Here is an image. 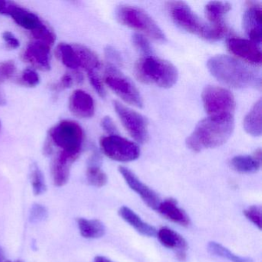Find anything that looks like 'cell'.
<instances>
[{
	"label": "cell",
	"instance_id": "6da1fadb",
	"mask_svg": "<svg viewBox=\"0 0 262 262\" xmlns=\"http://www.w3.org/2000/svg\"><path fill=\"white\" fill-rule=\"evenodd\" d=\"M234 128L233 115L208 116L201 121L186 140L187 146L195 152L225 144Z\"/></svg>",
	"mask_w": 262,
	"mask_h": 262
},
{
	"label": "cell",
	"instance_id": "7a4b0ae2",
	"mask_svg": "<svg viewBox=\"0 0 262 262\" xmlns=\"http://www.w3.org/2000/svg\"><path fill=\"white\" fill-rule=\"evenodd\" d=\"M207 67L215 79L228 86L235 89L260 87V75L231 56H213L208 59Z\"/></svg>",
	"mask_w": 262,
	"mask_h": 262
},
{
	"label": "cell",
	"instance_id": "3957f363",
	"mask_svg": "<svg viewBox=\"0 0 262 262\" xmlns=\"http://www.w3.org/2000/svg\"><path fill=\"white\" fill-rule=\"evenodd\" d=\"M137 79L143 83L169 89L177 82L179 73L173 64L153 56L141 58L135 67Z\"/></svg>",
	"mask_w": 262,
	"mask_h": 262
},
{
	"label": "cell",
	"instance_id": "277c9868",
	"mask_svg": "<svg viewBox=\"0 0 262 262\" xmlns=\"http://www.w3.org/2000/svg\"><path fill=\"white\" fill-rule=\"evenodd\" d=\"M49 142L61 148V152L77 159L82 151L84 132L74 121L63 120L56 124L49 132Z\"/></svg>",
	"mask_w": 262,
	"mask_h": 262
},
{
	"label": "cell",
	"instance_id": "5b68a950",
	"mask_svg": "<svg viewBox=\"0 0 262 262\" xmlns=\"http://www.w3.org/2000/svg\"><path fill=\"white\" fill-rule=\"evenodd\" d=\"M116 19L125 27L142 32L157 42H165L166 36L156 21L144 10L132 6H120L116 12Z\"/></svg>",
	"mask_w": 262,
	"mask_h": 262
},
{
	"label": "cell",
	"instance_id": "8992f818",
	"mask_svg": "<svg viewBox=\"0 0 262 262\" xmlns=\"http://www.w3.org/2000/svg\"><path fill=\"white\" fill-rule=\"evenodd\" d=\"M171 19L174 24L191 34L197 35L207 39L209 32V24L204 23L195 13L192 11L189 6L185 3L170 2L167 6Z\"/></svg>",
	"mask_w": 262,
	"mask_h": 262
},
{
	"label": "cell",
	"instance_id": "52a82bcc",
	"mask_svg": "<svg viewBox=\"0 0 262 262\" xmlns=\"http://www.w3.org/2000/svg\"><path fill=\"white\" fill-rule=\"evenodd\" d=\"M105 82L124 102L138 108L143 106V100L136 85L125 77L114 65H110L105 70Z\"/></svg>",
	"mask_w": 262,
	"mask_h": 262
},
{
	"label": "cell",
	"instance_id": "ba28073f",
	"mask_svg": "<svg viewBox=\"0 0 262 262\" xmlns=\"http://www.w3.org/2000/svg\"><path fill=\"white\" fill-rule=\"evenodd\" d=\"M204 108L208 116L233 115L236 102L229 90L222 87L208 85L202 94Z\"/></svg>",
	"mask_w": 262,
	"mask_h": 262
},
{
	"label": "cell",
	"instance_id": "9c48e42d",
	"mask_svg": "<svg viewBox=\"0 0 262 262\" xmlns=\"http://www.w3.org/2000/svg\"><path fill=\"white\" fill-rule=\"evenodd\" d=\"M99 143L102 152L117 162H133L140 156V148L138 145L118 135L102 137Z\"/></svg>",
	"mask_w": 262,
	"mask_h": 262
},
{
	"label": "cell",
	"instance_id": "30bf717a",
	"mask_svg": "<svg viewBox=\"0 0 262 262\" xmlns=\"http://www.w3.org/2000/svg\"><path fill=\"white\" fill-rule=\"evenodd\" d=\"M115 110L128 134L139 143L143 144L148 139V122L137 112L122 105L120 102H113Z\"/></svg>",
	"mask_w": 262,
	"mask_h": 262
},
{
	"label": "cell",
	"instance_id": "8fae6325",
	"mask_svg": "<svg viewBox=\"0 0 262 262\" xmlns=\"http://www.w3.org/2000/svg\"><path fill=\"white\" fill-rule=\"evenodd\" d=\"M0 14L10 16L18 26L31 33L46 25L36 13L10 1L0 0Z\"/></svg>",
	"mask_w": 262,
	"mask_h": 262
},
{
	"label": "cell",
	"instance_id": "7c38bea8",
	"mask_svg": "<svg viewBox=\"0 0 262 262\" xmlns=\"http://www.w3.org/2000/svg\"><path fill=\"white\" fill-rule=\"evenodd\" d=\"M226 46L228 51L239 59L254 67L261 65V51L254 42L241 38H230L227 40Z\"/></svg>",
	"mask_w": 262,
	"mask_h": 262
},
{
	"label": "cell",
	"instance_id": "4fadbf2b",
	"mask_svg": "<svg viewBox=\"0 0 262 262\" xmlns=\"http://www.w3.org/2000/svg\"><path fill=\"white\" fill-rule=\"evenodd\" d=\"M119 171L130 188L137 193L149 208L157 211L158 207L161 202L160 198L159 197L157 193L153 191L148 185L143 183L131 170L128 169L126 167H119Z\"/></svg>",
	"mask_w": 262,
	"mask_h": 262
},
{
	"label": "cell",
	"instance_id": "5bb4252c",
	"mask_svg": "<svg viewBox=\"0 0 262 262\" xmlns=\"http://www.w3.org/2000/svg\"><path fill=\"white\" fill-rule=\"evenodd\" d=\"M243 16V28L251 42L259 45L262 39V10L258 3L248 2Z\"/></svg>",
	"mask_w": 262,
	"mask_h": 262
},
{
	"label": "cell",
	"instance_id": "9a60e30c",
	"mask_svg": "<svg viewBox=\"0 0 262 262\" xmlns=\"http://www.w3.org/2000/svg\"><path fill=\"white\" fill-rule=\"evenodd\" d=\"M50 48L51 46L45 42L33 41L24 51V60L42 71H49L51 69Z\"/></svg>",
	"mask_w": 262,
	"mask_h": 262
},
{
	"label": "cell",
	"instance_id": "2e32d148",
	"mask_svg": "<svg viewBox=\"0 0 262 262\" xmlns=\"http://www.w3.org/2000/svg\"><path fill=\"white\" fill-rule=\"evenodd\" d=\"M156 235L164 247L174 251L179 260H185L188 243L181 234L168 227H162L157 231Z\"/></svg>",
	"mask_w": 262,
	"mask_h": 262
},
{
	"label": "cell",
	"instance_id": "e0dca14e",
	"mask_svg": "<svg viewBox=\"0 0 262 262\" xmlns=\"http://www.w3.org/2000/svg\"><path fill=\"white\" fill-rule=\"evenodd\" d=\"M69 107L73 115L82 119H89L95 114L94 100L83 90L73 92L69 101Z\"/></svg>",
	"mask_w": 262,
	"mask_h": 262
},
{
	"label": "cell",
	"instance_id": "ac0fdd59",
	"mask_svg": "<svg viewBox=\"0 0 262 262\" xmlns=\"http://www.w3.org/2000/svg\"><path fill=\"white\" fill-rule=\"evenodd\" d=\"M73 158L61 152L56 156L52 163L51 171L53 183L56 186L62 187L70 180V170L73 162Z\"/></svg>",
	"mask_w": 262,
	"mask_h": 262
},
{
	"label": "cell",
	"instance_id": "d6986e66",
	"mask_svg": "<svg viewBox=\"0 0 262 262\" xmlns=\"http://www.w3.org/2000/svg\"><path fill=\"white\" fill-rule=\"evenodd\" d=\"M157 211L165 219L182 226L188 227L191 222L188 214L178 205L174 199H168L161 202Z\"/></svg>",
	"mask_w": 262,
	"mask_h": 262
},
{
	"label": "cell",
	"instance_id": "ffe728a7",
	"mask_svg": "<svg viewBox=\"0 0 262 262\" xmlns=\"http://www.w3.org/2000/svg\"><path fill=\"white\" fill-rule=\"evenodd\" d=\"M119 214L125 222L142 235L154 237L157 234V230L155 227L144 222L135 211L128 207H121L119 210Z\"/></svg>",
	"mask_w": 262,
	"mask_h": 262
},
{
	"label": "cell",
	"instance_id": "44dd1931",
	"mask_svg": "<svg viewBox=\"0 0 262 262\" xmlns=\"http://www.w3.org/2000/svg\"><path fill=\"white\" fill-rule=\"evenodd\" d=\"M231 168L234 171L243 174L254 173L258 171L261 165V151L256 150L253 156H237L231 160Z\"/></svg>",
	"mask_w": 262,
	"mask_h": 262
},
{
	"label": "cell",
	"instance_id": "7402d4cb",
	"mask_svg": "<svg viewBox=\"0 0 262 262\" xmlns=\"http://www.w3.org/2000/svg\"><path fill=\"white\" fill-rule=\"evenodd\" d=\"M261 99H259L244 119L245 132L254 137L261 135Z\"/></svg>",
	"mask_w": 262,
	"mask_h": 262
},
{
	"label": "cell",
	"instance_id": "603a6c76",
	"mask_svg": "<svg viewBox=\"0 0 262 262\" xmlns=\"http://www.w3.org/2000/svg\"><path fill=\"white\" fill-rule=\"evenodd\" d=\"M77 225L82 237L87 239H96L102 237L105 233V227L98 219H87L79 217Z\"/></svg>",
	"mask_w": 262,
	"mask_h": 262
},
{
	"label": "cell",
	"instance_id": "cb8c5ba5",
	"mask_svg": "<svg viewBox=\"0 0 262 262\" xmlns=\"http://www.w3.org/2000/svg\"><path fill=\"white\" fill-rule=\"evenodd\" d=\"M231 10V5L226 2H210L205 7V16L210 25H224L225 15Z\"/></svg>",
	"mask_w": 262,
	"mask_h": 262
},
{
	"label": "cell",
	"instance_id": "d4e9b609",
	"mask_svg": "<svg viewBox=\"0 0 262 262\" xmlns=\"http://www.w3.org/2000/svg\"><path fill=\"white\" fill-rule=\"evenodd\" d=\"M56 54L62 63L67 68L73 70L80 68V61L75 47L62 42L58 45Z\"/></svg>",
	"mask_w": 262,
	"mask_h": 262
},
{
	"label": "cell",
	"instance_id": "484cf974",
	"mask_svg": "<svg viewBox=\"0 0 262 262\" xmlns=\"http://www.w3.org/2000/svg\"><path fill=\"white\" fill-rule=\"evenodd\" d=\"M78 56H79L80 65L82 68L89 72H98L101 68V62L97 55L87 47L83 46H75Z\"/></svg>",
	"mask_w": 262,
	"mask_h": 262
},
{
	"label": "cell",
	"instance_id": "4316f807",
	"mask_svg": "<svg viewBox=\"0 0 262 262\" xmlns=\"http://www.w3.org/2000/svg\"><path fill=\"white\" fill-rule=\"evenodd\" d=\"M208 251L213 255L227 259L231 262H252L249 257H240L217 242H211L208 245Z\"/></svg>",
	"mask_w": 262,
	"mask_h": 262
},
{
	"label": "cell",
	"instance_id": "83f0119b",
	"mask_svg": "<svg viewBox=\"0 0 262 262\" xmlns=\"http://www.w3.org/2000/svg\"><path fill=\"white\" fill-rule=\"evenodd\" d=\"M30 182L35 195H41L47 191L45 177L36 163L32 164L30 167Z\"/></svg>",
	"mask_w": 262,
	"mask_h": 262
},
{
	"label": "cell",
	"instance_id": "f1b7e54d",
	"mask_svg": "<svg viewBox=\"0 0 262 262\" xmlns=\"http://www.w3.org/2000/svg\"><path fill=\"white\" fill-rule=\"evenodd\" d=\"M86 179L89 183L96 188L106 185L108 178L99 165H89L86 170Z\"/></svg>",
	"mask_w": 262,
	"mask_h": 262
},
{
	"label": "cell",
	"instance_id": "f546056e",
	"mask_svg": "<svg viewBox=\"0 0 262 262\" xmlns=\"http://www.w3.org/2000/svg\"><path fill=\"white\" fill-rule=\"evenodd\" d=\"M31 34L34 38V40L40 41L50 46L53 45L56 41V35L47 25L33 32Z\"/></svg>",
	"mask_w": 262,
	"mask_h": 262
},
{
	"label": "cell",
	"instance_id": "4dcf8cb0",
	"mask_svg": "<svg viewBox=\"0 0 262 262\" xmlns=\"http://www.w3.org/2000/svg\"><path fill=\"white\" fill-rule=\"evenodd\" d=\"M135 48L145 56H151L152 49L148 39L142 34H134L132 38Z\"/></svg>",
	"mask_w": 262,
	"mask_h": 262
},
{
	"label": "cell",
	"instance_id": "1f68e13d",
	"mask_svg": "<svg viewBox=\"0 0 262 262\" xmlns=\"http://www.w3.org/2000/svg\"><path fill=\"white\" fill-rule=\"evenodd\" d=\"M16 72L14 61L8 60L0 62V84L11 79Z\"/></svg>",
	"mask_w": 262,
	"mask_h": 262
},
{
	"label": "cell",
	"instance_id": "d6a6232c",
	"mask_svg": "<svg viewBox=\"0 0 262 262\" xmlns=\"http://www.w3.org/2000/svg\"><path fill=\"white\" fill-rule=\"evenodd\" d=\"M19 80L26 86L35 87L40 82V77L34 70L27 69L23 72Z\"/></svg>",
	"mask_w": 262,
	"mask_h": 262
},
{
	"label": "cell",
	"instance_id": "836d02e7",
	"mask_svg": "<svg viewBox=\"0 0 262 262\" xmlns=\"http://www.w3.org/2000/svg\"><path fill=\"white\" fill-rule=\"evenodd\" d=\"M244 214L251 223L257 226L259 230L261 229V208L260 206L253 205L249 207L244 211Z\"/></svg>",
	"mask_w": 262,
	"mask_h": 262
},
{
	"label": "cell",
	"instance_id": "e575fe53",
	"mask_svg": "<svg viewBox=\"0 0 262 262\" xmlns=\"http://www.w3.org/2000/svg\"><path fill=\"white\" fill-rule=\"evenodd\" d=\"M87 75H88V78L90 79L92 86L94 88L96 93L101 97H105V89H104L103 84H102V80H101L100 77H99L98 72H89V73H87Z\"/></svg>",
	"mask_w": 262,
	"mask_h": 262
},
{
	"label": "cell",
	"instance_id": "d590c367",
	"mask_svg": "<svg viewBox=\"0 0 262 262\" xmlns=\"http://www.w3.org/2000/svg\"><path fill=\"white\" fill-rule=\"evenodd\" d=\"M74 78L70 74H65L58 83L55 84L52 88L55 91L67 90L71 88L75 82Z\"/></svg>",
	"mask_w": 262,
	"mask_h": 262
},
{
	"label": "cell",
	"instance_id": "8d00e7d4",
	"mask_svg": "<svg viewBox=\"0 0 262 262\" xmlns=\"http://www.w3.org/2000/svg\"><path fill=\"white\" fill-rule=\"evenodd\" d=\"M3 39H4L5 43L7 44V47L11 49V50H16V49L19 48V46H20L19 39L11 32H4L3 33Z\"/></svg>",
	"mask_w": 262,
	"mask_h": 262
},
{
	"label": "cell",
	"instance_id": "74e56055",
	"mask_svg": "<svg viewBox=\"0 0 262 262\" xmlns=\"http://www.w3.org/2000/svg\"><path fill=\"white\" fill-rule=\"evenodd\" d=\"M47 209L42 205H36L32 208L31 219L33 222L43 220L47 217Z\"/></svg>",
	"mask_w": 262,
	"mask_h": 262
},
{
	"label": "cell",
	"instance_id": "f35d334b",
	"mask_svg": "<svg viewBox=\"0 0 262 262\" xmlns=\"http://www.w3.org/2000/svg\"><path fill=\"white\" fill-rule=\"evenodd\" d=\"M103 129L110 136H114L117 135L118 131L116 125L113 122V119L110 116H105L102 119V122H101Z\"/></svg>",
	"mask_w": 262,
	"mask_h": 262
},
{
	"label": "cell",
	"instance_id": "ab89813d",
	"mask_svg": "<svg viewBox=\"0 0 262 262\" xmlns=\"http://www.w3.org/2000/svg\"><path fill=\"white\" fill-rule=\"evenodd\" d=\"M105 55H106V57L112 62H115L116 63L120 62V56H119V53L113 47H107L106 50H105Z\"/></svg>",
	"mask_w": 262,
	"mask_h": 262
},
{
	"label": "cell",
	"instance_id": "60d3db41",
	"mask_svg": "<svg viewBox=\"0 0 262 262\" xmlns=\"http://www.w3.org/2000/svg\"><path fill=\"white\" fill-rule=\"evenodd\" d=\"M94 262H114L110 259L107 258V257H103V256H97L95 257Z\"/></svg>",
	"mask_w": 262,
	"mask_h": 262
},
{
	"label": "cell",
	"instance_id": "b9f144b4",
	"mask_svg": "<svg viewBox=\"0 0 262 262\" xmlns=\"http://www.w3.org/2000/svg\"><path fill=\"white\" fill-rule=\"evenodd\" d=\"M6 104H7V100H6L5 96H4V93L0 90V106L5 105Z\"/></svg>",
	"mask_w": 262,
	"mask_h": 262
},
{
	"label": "cell",
	"instance_id": "7bdbcfd3",
	"mask_svg": "<svg viewBox=\"0 0 262 262\" xmlns=\"http://www.w3.org/2000/svg\"><path fill=\"white\" fill-rule=\"evenodd\" d=\"M4 252H3L2 248L0 247V262H4Z\"/></svg>",
	"mask_w": 262,
	"mask_h": 262
},
{
	"label": "cell",
	"instance_id": "ee69618b",
	"mask_svg": "<svg viewBox=\"0 0 262 262\" xmlns=\"http://www.w3.org/2000/svg\"><path fill=\"white\" fill-rule=\"evenodd\" d=\"M16 262H24V261H23V260H16Z\"/></svg>",
	"mask_w": 262,
	"mask_h": 262
},
{
	"label": "cell",
	"instance_id": "f6af8a7d",
	"mask_svg": "<svg viewBox=\"0 0 262 262\" xmlns=\"http://www.w3.org/2000/svg\"><path fill=\"white\" fill-rule=\"evenodd\" d=\"M5 262H12V261H10V260H7V261H5Z\"/></svg>",
	"mask_w": 262,
	"mask_h": 262
},
{
	"label": "cell",
	"instance_id": "bcb514c9",
	"mask_svg": "<svg viewBox=\"0 0 262 262\" xmlns=\"http://www.w3.org/2000/svg\"><path fill=\"white\" fill-rule=\"evenodd\" d=\"M0 129H1V123H0Z\"/></svg>",
	"mask_w": 262,
	"mask_h": 262
}]
</instances>
